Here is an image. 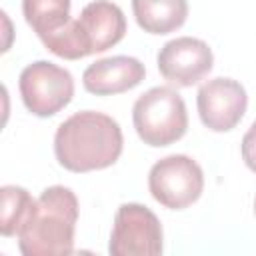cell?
Wrapping results in <instances>:
<instances>
[{
    "instance_id": "cell-1",
    "label": "cell",
    "mask_w": 256,
    "mask_h": 256,
    "mask_svg": "<svg viewBox=\"0 0 256 256\" xmlns=\"http://www.w3.org/2000/svg\"><path fill=\"white\" fill-rule=\"evenodd\" d=\"M124 146L120 124L102 112L82 110L68 116L54 134V154L70 172H92L112 166Z\"/></svg>"
},
{
    "instance_id": "cell-2",
    "label": "cell",
    "mask_w": 256,
    "mask_h": 256,
    "mask_svg": "<svg viewBox=\"0 0 256 256\" xmlns=\"http://www.w3.org/2000/svg\"><path fill=\"white\" fill-rule=\"evenodd\" d=\"M78 198L66 186H50L36 200L18 230L24 256H66L74 252Z\"/></svg>"
},
{
    "instance_id": "cell-3",
    "label": "cell",
    "mask_w": 256,
    "mask_h": 256,
    "mask_svg": "<svg viewBox=\"0 0 256 256\" xmlns=\"http://www.w3.org/2000/svg\"><path fill=\"white\" fill-rule=\"evenodd\" d=\"M132 122L140 140L160 148L180 140L188 128V112L182 96L170 86H154L138 96Z\"/></svg>"
},
{
    "instance_id": "cell-4",
    "label": "cell",
    "mask_w": 256,
    "mask_h": 256,
    "mask_svg": "<svg viewBox=\"0 0 256 256\" xmlns=\"http://www.w3.org/2000/svg\"><path fill=\"white\" fill-rule=\"evenodd\" d=\"M148 188L152 198L162 206L182 210L200 198L204 190V172L190 156L170 154L150 168Z\"/></svg>"
},
{
    "instance_id": "cell-5",
    "label": "cell",
    "mask_w": 256,
    "mask_h": 256,
    "mask_svg": "<svg viewBox=\"0 0 256 256\" xmlns=\"http://www.w3.org/2000/svg\"><path fill=\"white\" fill-rule=\"evenodd\" d=\"M18 88L28 112L46 118L70 104L74 96V78L62 66L48 60H36L20 72Z\"/></svg>"
},
{
    "instance_id": "cell-6",
    "label": "cell",
    "mask_w": 256,
    "mask_h": 256,
    "mask_svg": "<svg viewBox=\"0 0 256 256\" xmlns=\"http://www.w3.org/2000/svg\"><path fill=\"white\" fill-rule=\"evenodd\" d=\"M108 252L112 256H158L162 252L158 216L142 204H122L114 216Z\"/></svg>"
},
{
    "instance_id": "cell-7",
    "label": "cell",
    "mask_w": 256,
    "mask_h": 256,
    "mask_svg": "<svg viewBox=\"0 0 256 256\" xmlns=\"http://www.w3.org/2000/svg\"><path fill=\"white\" fill-rule=\"evenodd\" d=\"M196 106L206 128L228 132L242 120L248 106V94L238 80L218 76L198 88Z\"/></svg>"
},
{
    "instance_id": "cell-8",
    "label": "cell",
    "mask_w": 256,
    "mask_h": 256,
    "mask_svg": "<svg viewBox=\"0 0 256 256\" xmlns=\"http://www.w3.org/2000/svg\"><path fill=\"white\" fill-rule=\"evenodd\" d=\"M156 62L160 74L168 82L176 86H192L212 70L214 56L204 40L180 36L160 48Z\"/></svg>"
},
{
    "instance_id": "cell-9",
    "label": "cell",
    "mask_w": 256,
    "mask_h": 256,
    "mask_svg": "<svg viewBox=\"0 0 256 256\" xmlns=\"http://www.w3.org/2000/svg\"><path fill=\"white\" fill-rule=\"evenodd\" d=\"M74 30L84 56L104 52L118 44L126 34V18L118 4L94 0L86 4L74 20Z\"/></svg>"
},
{
    "instance_id": "cell-10",
    "label": "cell",
    "mask_w": 256,
    "mask_h": 256,
    "mask_svg": "<svg viewBox=\"0 0 256 256\" xmlns=\"http://www.w3.org/2000/svg\"><path fill=\"white\" fill-rule=\"evenodd\" d=\"M146 76L144 64L134 56H110L96 60L82 74V84L90 94L110 96L138 86Z\"/></svg>"
},
{
    "instance_id": "cell-11",
    "label": "cell",
    "mask_w": 256,
    "mask_h": 256,
    "mask_svg": "<svg viewBox=\"0 0 256 256\" xmlns=\"http://www.w3.org/2000/svg\"><path fill=\"white\" fill-rule=\"evenodd\" d=\"M138 26L148 34H170L188 16V0H132Z\"/></svg>"
},
{
    "instance_id": "cell-12",
    "label": "cell",
    "mask_w": 256,
    "mask_h": 256,
    "mask_svg": "<svg viewBox=\"0 0 256 256\" xmlns=\"http://www.w3.org/2000/svg\"><path fill=\"white\" fill-rule=\"evenodd\" d=\"M22 12L38 38H44L70 22V0H22Z\"/></svg>"
},
{
    "instance_id": "cell-13",
    "label": "cell",
    "mask_w": 256,
    "mask_h": 256,
    "mask_svg": "<svg viewBox=\"0 0 256 256\" xmlns=\"http://www.w3.org/2000/svg\"><path fill=\"white\" fill-rule=\"evenodd\" d=\"M2 196V216H0V232L2 236H18L20 226L34 206V198L30 192L16 184H6L0 188Z\"/></svg>"
},
{
    "instance_id": "cell-14",
    "label": "cell",
    "mask_w": 256,
    "mask_h": 256,
    "mask_svg": "<svg viewBox=\"0 0 256 256\" xmlns=\"http://www.w3.org/2000/svg\"><path fill=\"white\" fill-rule=\"evenodd\" d=\"M242 160L252 172H256V120L242 138Z\"/></svg>"
},
{
    "instance_id": "cell-15",
    "label": "cell",
    "mask_w": 256,
    "mask_h": 256,
    "mask_svg": "<svg viewBox=\"0 0 256 256\" xmlns=\"http://www.w3.org/2000/svg\"><path fill=\"white\" fill-rule=\"evenodd\" d=\"M254 214H256V200H254Z\"/></svg>"
}]
</instances>
